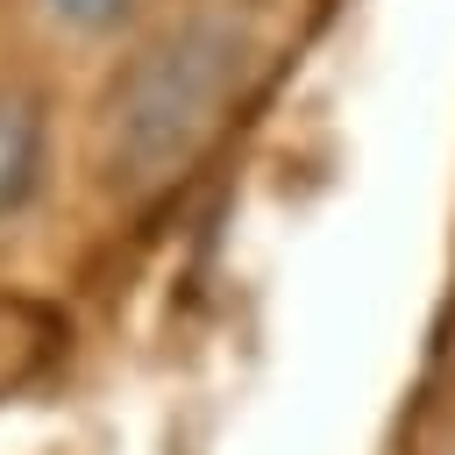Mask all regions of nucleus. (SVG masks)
I'll use <instances>...</instances> for the list:
<instances>
[{
    "instance_id": "nucleus-1",
    "label": "nucleus",
    "mask_w": 455,
    "mask_h": 455,
    "mask_svg": "<svg viewBox=\"0 0 455 455\" xmlns=\"http://www.w3.org/2000/svg\"><path fill=\"white\" fill-rule=\"evenodd\" d=\"M249 78V28L199 14L164 28L114 78L107 100V171L128 192H156L220 135L235 92Z\"/></svg>"
},
{
    "instance_id": "nucleus-2",
    "label": "nucleus",
    "mask_w": 455,
    "mask_h": 455,
    "mask_svg": "<svg viewBox=\"0 0 455 455\" xmlns=\"http://www.w3.org/2000/svg\"><path fill=\"white\" fill-rule=\"evenodd\" d=\"M43 156H50V121L43 100L21 85H0V220H14L36 185H43Z\"/></svg>"
},
{
    "instance_id": "nucleus-3",
    "label": "nucleus",
    "mask_w": 455,
    "mask_h": 455,
    "mask_svg": "<svg viewBox=\"0 0 455 455\" xmlns=\"http://www.w3.org/2000/svg\"><path fill=\"white\" fill-rule=\"evenodd\" d=\"M128 7H135V0H43V14L64 21V28H78V36H107Z\"/></svg>"
}]
</instances>
